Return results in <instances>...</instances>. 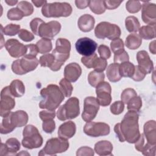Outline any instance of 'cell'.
Returning <instances> with one entry per match:
<instances>
[{"label":"cell","instance_id":"6da1fadb","mask_svg":"<svg viewBox=\"0 0 156 156\" xmlns=\"http://www.w3.org/2000/svg\"><path fill=\"white\" fill-rule=\"evenodd\" d=\"M139 115L138 112L128 111L121 123H117L114 131L120 142L127 141L135 143L140 136L138 126Z\"/></svg>","mask_w":156,"mask_h":156},{"label":"cell","instance_id":"7a4b0ae2","mask_svg":"<svg viewBox=\"0 0 156 156\" xmlns=\"http://www.w3.org/2000/svg\"><path fill=\"white\" fill-rule=\"evenodd\" d=\"M42 99L39 103L40 108L55 110L64 100V95L60 88L55 84H49L40 91Z\"/></svg>","mask_w":156,"mask_h":156},{"label":"cell","instance_id":"3957f363","mask_svg":"<svg viewBox=\"0 0 156 156\" xmlns=\"http://www.w3.org/2000/svg\"><path fill=\"white\" fill-rule=\"evenodd\" d=\"M30 27L34 34L42 38L52 40L61 29V24L57 21L44 22L39 18H34L30 22Z\"/></svg>","mask_w":156,"mask_h":156},{"label":"cell","instance_id":"277c9868","mask_svg":"<svg viewBox=\"0 0 156 156\" xmlns=\"http://www.w3.org/2000/svg\"><path fill=\"white\" fill-rule=\"evenodd\" d=\"M70 51V41L66 38H58L55 43V48L52 52L55 57V62L49 68L53 71H58L69 58Z\"/></svg>","mask_w":156,"mask_h":156},{"label":"cell","instance_id":"5b68a950","mask_svg":"<svg viewBox=\"0 0 156 156\" xmlns=\"http://www.w3.org/2000/svg\"><path fill=\"white\" fill-rule=\"evenodd\" d=\"M71 5L67 2L46 3L41 9L43 15L46 18L67 17L72 13Z\"/></svg>","mask_w":156,"mask_h":156},{"label":"cell","instance_id":"8992f818","mask_svg":"<svg viewBox=\"0 0 156 156\" xmlns=\"http://www.w3.org/2000/svg\"><path fill=\"white\" fill-rule=\"evenodd\" d=\"M80 113L79 100L76 97L68 99L65 104L62 105L57 112L58 119L65 121L76 118Z\"/></svg>","mask_w":156,"mask_h":156},{"label":"cell","instance_id":"52a82bcc","mask_svg":"<svg viewBox=\"0 0 156 156\" xmlns=\"http://www.w3.org/2000/svg\"><path fill=\"white\" fill-rule=\"evenodd\" d=\"M22 145L29 149L38 148L43 144V138L36 127L27 125L23 129Z\"/></svg>","mask_w":156,"mask_h":156},{"label":"cell","instance_id":"ba28073f","mask_svg":"<svg viewBox=\"0 0 156 156\" xmlns=\"http://www.w3.org/2000/svg\"><path fill=\"white\" fill-rule=\"evenodd\" d=\"M69 142L67 140L61 138H52L48 140L44 147L38 153L39 155H55L62 153L69 148Z\"/></svg>","mask_w":156,"mask_h":156},{"label":"cell","instance_id":"9c48e42d","mask_svg":"<svg viewBox=\"0 0 156 156\" xmlns=\"http://www.w3.org/2000/svg\"><path fill=\"white\" fill-rule=\"evenodd\" d=\"M121 34V29L118 26L106 21L99 23L94 29L95 36L99 39L107 38L113 40L119 38Z\"/></svg>","mask_w":156,"mask_h":156},{"label":"cell","instance_id":"30bf717a","mask_svg":"<svg viewBox=\"0 0 156 156\" xmlns=\"http://www.w3.org/2000/svg\"><path fill=\"white\" fill-rule=\"evenodd\" d=\"M39 64V60L36 57L23 56L21 59H17L12 64V71L18 75H23L36 69Z\"/></svg>","mask_w":156,"mask_h":156},{"label":"cell","instance_id":"8fae6325","mask_svg":"<svg viewBox=\"0 0 156 156\" xmlns=\"http://www.w3.org/2000/svg\"><path fill=\"white\" fill-rule=\"evenodd\" d=\"M110 130L109 125L102 122H87L83 127L84 133L92 137L107 135L109 134Z\"/></svg>","mask_w":156,"mask_h":156},{"label":"cell","instance_id":"7c38bea8","mask_svg":"<svg viewBox=\"0 0 156 156\" xmlns=\"http://www.w3.org/2000/svg\"><path fill=\"white\" fill-rule=\"evenodd\" d=\"M99 110V104L97 99L93 96L87 97L84 99L82 118L86 122L91 121L96 117Z\"/></svg>","mask_w":156,"mask_h":156},{"label":"cell","instance_id":"4fadbf2b","mask_svg":"<svg viewBox=\"0 0 156 156\" xmlns=\"http://www.w3.org/2000/svg\"><path fill=\"white\" fill-rule=\"evenodd\" d=\"M14 98L10 92L9 86L4 87L1 90L0 101V115L1 117H4L15 107Z\"/></svg>","mask_w":156,"mask_h":156},{"label":"cell","instance_id":"5bb4252c","mask_svg":"<svg viewBox=\"0 0 156 156\" xmlns=\"http://www.w3.org/2000/svg\"><path fill=\"white\" fill-rule=\"evenodd\" d=\"M77 52L83 56H89L94 53L98 44L96 41L88 37H83L77 40L75 44Z\"/></svg>","mask_w":156,"mask_h":156},{"label":"cell","instance_id":"9a60e30c","mask_svg":"<svg viewBox=\"0 0 156 156\" xmlns=\"http://www.w3.org/2000/svg\"><path fill=\"white\" fill-rule=\"evenodd\" d=\"M111 92V86L107 82H102L96 87V99L99 105L105 107L110 104L112 101Z\"/></svg>","mask_w":156,"mask_h":156},{"label":"cell","instance_id":"2e32d148","mask_svg":"<svg viewBox=\"0 0 156 156\" xmlns=\"http://www.w3.org/2000/svg\"><path fill=\"white\" fill-rule=\"evenodd\" d=\"M5 47L9 55L14 58L24 56L27 52L26 45H24L18 40L14 38L8 40L5 43Z\"/></svg>","mask_w":156,"mask_h":156},{"label":"cell","instance_id":"e0dca14e","mask_svg":"<svg viewBox=\"0 0 156 156\" xmlns=\"http://www.w3.org/2000/svg\"><path fill=\"white\" fill-rule=\"evenodd\" d=\"M141 18L143 22L148 25L155 26L156 6L154 3L144 2L142 5Z\"/></svg>","mask_w":156,"mask_h":156},{"label":"cell","instance_id":"ac0fdd59","mask_svg":"<svg viewBox=\"0 0 156 156\" xmlns=\"http://www.w3.org/2000/svg\"><path fill=\"white\" fill-rule=\"evenodd\" d=\"M138 67L146 74H150L154 69V64L146 51H140L136 54Z\"/></svg>","mask_w":156,"mask_h":156},{"label":"cell","instance_id":"d6986e66","mask_svg":"<svg viewBox=\"0 0 156 156\" xmlns=\"http://www.w3.org/2000/svg\"><path fill=\"white\" fill-rule=\"evenodd\" d=\"M21 144L15 138H9L5 144L1 143V155H16V152L20 149Z\"/></svg>","mask_w":156,"mask_h":156},{"label":"cell","instance_id":"ffe728a7","mask_svg":"<svg viewBox=\"0 0 156 156\" xmlns=\"http://www.w3.org/2000/svg\"><path fill=\"white\" fill-rule=\"evenodd\" d=\"M82 69L76 63H70L67 65L64 69V77L69 82H74L80 76Z\"/></svg>","mask_w":156,"mask_h":156},{"label":"cell","instance_id":"44dd1931","mask_svg":"<svg viewBox=\"0 0 156 156\" xmlns=\"http://www.w3.org/2000/svg\"><path fill=\"white\" fill-rule=\"evenodd\" d=\"M76 131V126L74 122L68 121L61 124L58 130V137L68 140L72 138Z\"/></svg>","mask_w":156,"mask_h":156},{"label":"cell","instance_id":"7402d4cb","mask_svg":"<svg viewBox=\"0 0 156 156\" xmlns=\"http://www.w3.org/2000/svg\"><path fill=\"white\" fill-rule=\"evenodd\" d=\"M144 135L147 143L156 144V122L154 120H150L144 125Z\"/></svg>","mask_w":156,"mask_h":156},{"label":"cell","instance_id":"603a6c76","mask_svg":"<svg viewBox=\"0 0 156 156\" xmlns=\"http://www.w3.org/2000/svg\"><path fill=\"white\" fill-rule=\"evenodd\" d=\"M11 122L16 127H21L26 125L28 122L29 117L27 113L23 110H17L15 112H10Z\"/></svg>","mask_w":156,"mask_h":156},{"label":"cell","instance_id":"cb8c5ba5","mask_svg":"<svg viewBox=\"0 0 156 156\" xmlns=\"http://www.w3.org/2000/svg\"><path fill=\"white\" fill-rule=\"evenodd\" d=\"M95 23L94 18L89 14H85L81 16L77 21V25L79 29L84 32L91 31L93 28Z\"/></svg>","mask_w":156,"mask_h":156},{"label":"cell","instance_id":"d4e9b609","mask_svg":"<svg viewBox=\"0 0 156 156\" xmlns=\"http://www.w3.org/2000/svg\"><path fill=\"white\" fill-rule=\"evenodd\" d=\"M113 145L107 140H102L96 143L94 145V151L96 153L101 156L112 155Z\"/></svg>","mask_w":156,"mask_h":156},{"label":"cell","instance_id":"484cf974","mask_svg":"<svg viewBox=\"0 0 156 156\" xmlns=\"http://www.w3.org/2000/svg\"><path fill=\"white\" fill-rule=\"evenodd\" d=\"M107 78L112 82H116L122 78L119 73V64L114 63L109 65L106 70Z\"/></svg>","mask_w":156,"mask_h":156},{"label":"cell","instance_id":"4316f807","mask_svg":"<svg viewBox=\"0 0 156 156\" xmlns=\"http://www.w3.org/2000/svg\"><path fill=\"white\" fill-rule=\"evenodd\" d=\"M142 43V38L136 33L131 34L129 35L126 39L125 44L126 46L132 50H135L138 49Z\"/></svg>","mask_w":156,"mask_h":156},{"label":"cell","instance_id":"83f0119b","mask_svg":"<svg viewBox=\"0 0 156 156\" xmlns=\"http://www.w3.org/2000/svg\"><path fill=\"white\" fill-rule=\"evenodd\" d=\"M9 87L10 92L14 97H21L25 93L24 85L20 80H13L9 85Z\"/></svg>","mask_w":156,"mask_h":156},{"label":"cell","instance_id":"f1b7e54d","mask_svg":"<svg viewBox=\"0 0 156 156\" xmlns=\"http://www.w3.org/2000/svg\"><path fill=\"white\" fill-rule=\"evenodd\" d=\"M105 75L103 72H98L96 71H91L88 76V81L91 86L96 87L100 83L104 82Z\"/></svg>","mask_w":156,"mask_h":156},{"label":"cell","instance_id":"f546056e","mask_svg":"<svg viewBox=\"0 0 156 156\" xmlns=\"http://www.w3.org/2000/svg\"><path fill=\"white\" fill-rule=\"evenodd\" d=\"M139 35L141 38L151 40L155 37V26H143L139 29Z\"/></svg>","mask_w":156,"mask_h":156},{"label":"cell","instance_id":"4dcf8cb0","mask_svg":"<svg viewBox=\"0 0 156 156\" xmlns=\"http://www.w3.org/2000/svg\"><path fill=\"white\" fill-rule=\"evenodd\" d=\"M126 28L129 32L135 33L139 30L140 24L138 20L134 16H129L125 20Z\"/></svg>","mask_w":156,"mask_h":156},{"label":"cell","instance_id":"1f68e13d","mask_svg":"<svg viewBox=\"0 0 156 156\" xmlns=\"http://www.w3.org/2000/svg\"><path fill=\"white\" fill-rule=\"evenodd\" d=\"M135 71V65L129 62L121 63L119 65V73L121 77H131Z\"/></svg>","mask_w":156,"mask_h":156},{"label":"cell","instance_id":"d6a6232c","mask_svg":"<svg viewBox=\"0 0 156 156\" xmlns=\"http://www.w3.org/2000/svg\"><path fill=\"white\" fill-rule=\"evenodd\" d=\"M15 129L11 122L10 112L3 117L0 126V132L2 134H7L12 132Z\"/></svg>","mask_w":156,"mask_h":156},{"label":"cell","instance_id":"836d02e7","mask_svg":"<svg viewBox=\"0 0 156 156\" xmlns=\"http://www.w3.org/2000/svg\"><path fill=\"white\" fill-rule=\"evenodd\" d=\"M88 6L91 12L97 15H101L104 13L106 9L104 4V1L102 0L90 1Z\"/></svg>","mask_w":156,"mask_h":156},{"label":"cell","instance_id":"e575fe53","mask_svg":"<svg viewBox=\"0 0 156 156\" xmlns=\"http://www.w3.org/2000/svg\"><path fill=\"white\" fill-rule=\"evenodd\" d=\"M38 52L40 54H46L50 52L52 49V42L51 40L42 38L36 43Z\"/></svg>","mask_w":156,"mask_h":156},{"label":"cell","instance_id":"d590c367","mask_svg":"<svg viewBox=\"0 0 156 156\" xmlns=\"http://www.w3.org/2000/svg\"><path fill=\"white\" fill-rule=\"evenodd\" d=\"M60 89L63 94L64 96L66 98H69L72 94L73 90V87L71 83L66 80L65 78H63L60 80L59 82Z\"/></svg>","mask_w":156,"mask_h":156},{"label":"cell","instance_id":"8d00e7d4","mask_svg":"<svg viewBox=\"0 0 156 156\" xmlns=\"http://www.w3.org/2000/svg\"><path fill=\"white\" fill-rule=\"evenodd\" d=\"M128 111L138 112L142 107V100L140 96H136L132 98L127 104Z\"/></svg>","mask_w":156,"mask_h":156},{"label":"cell","instance_id":"74e56055","mask_svg":"<svg viewBox=\"0 0 156 156\" xmlns=\"http://www.w3.org/2000/svg\"><path fill=\"white\" fill-rule=\"evenodd\" d=\"M17 8L19 9L24 15V16H27L32 15L34 12V7L30 2L26 1H22L18 3Z\"/></svg>","mask_w":156,"mask_h":156},{"label":"cell","instance_id":"f35d334b","mask_svg":"<svg viewBox=\"0 0 156 156\" xmlns=\"http://www.w3.org/2000/svg\"><path fill=\"white\" fill-rule=\"evenodd\" d=\"M1 26V32H3L5 35H9V36H13L16 34H18L20 29V26L15 24H9L7 25L4 29L2 28V26Z\"/></svg>","mask_w":156,"mask_h":156},{"label":"cell","instance_id":"ab89813d","mask_svg":"<svg viewBox=\"0 0 156 156\" xmlns=\"http://www.w3.org/2000/svg\"><path fill=\"white\" fill-rule=\"evenodd\" d=\"M55 62V57L52 54H45L40 57L39 63L41 66L50 68Z\"/></svg>","mask_w":156,"mask_h":156},{"label":"cell","instance_id":"60d3db41","mask_svg":"<svg viewBox=\"0 0 156 156\" xmlns=\"http://www.w3.org/2000/svg\"><path fill=\"white\" fill-rule=\"evenodd\" d=\"M142 5L138 1H128L126 4V10L130 13H135L138 12L141 9Z\"/></svg>","mask_w":156,"mask_h":156},{"label":"cell","instance_id":"b9f144b4","mask_svg":"<svg viewBox=\"0 0 156 156\" xmlns=\"http://www.w3.org/2000/svg\"><path fill=\"white\" fill-rule=\"evenodd\" d=\"M136 96H137V94L135 90L130 88H126L121 93V101L124 104H127L132 98H133Z\"/></svg>","mask_w":156,"mask_h":156},{"label":"cell","instance_id":"7bdbcfd3","mask_svg":"<svg viewBox=\"0 0 156 156\" xmlns=\"http://www.w3.org/2000/svg\"><path fill=\"white\" fill-rule=\"evenodd\" d=\"M124 45L123 41L119 38L113 40L110 43L111 49L114 52V54H118L124 51Z\"/></svg>","mask_w":156,"mask_h":156},{"label":"cell","instance_id":"ee69618b","mask_svg":"<svg viewBox=\"0 0 156 156\" xmlns=\"http://www.w3.org/2000/svg\"><path fill=\"white\" fill-rule=\"evenodd\" d=\"M7 16L10 20H20L23 18L24 15L19 9L16 7L10 9L7 12Z\"/></svg>","mask_w":156,"mask_h":156},{"label":"cell","instance_id":"f6af8a7d","mask_svg":"<svg viewBox=\"0 0 156 156\" xmlns=\"http://www.w3.org/2000/svg\"><path fill=\"white\" fill-rule=\"evenodd\" d=\"M96 54L94 53L93 54L89 56H83L81 58L82 63L88 68H93L95 62L98 58Z\"/></svg>","mask_w":156,"mask_h":156},{"label":"cell","instance_id":"bcb514c9","mask_svg":"<svg viewBox=\"0 0 156 156\" xmlns=\"http://www.w3.org/2000/svg\"><path fill=\"white\" fill-rule=\"evenodd\" d=\"M124 109V104L121 101H118L113 102L110 106V111L112 113L115 115L121 114Z\"/></svg>","mask_w":156,"mask_h":156},{"label":"cell","instance_id":"7dc6e473","mask_svg":"<svg viewBox=\"0 0 156 156\" xmlns=\"http://www.w3.org/2000/svg\"><path fill=\"white\" fill-rule=\"evenodd\" d=\"M42 128L44 132L47 133H51L55 129V123L53 119H48L43 121Z\"/></svg>","mask_w":156,"mask_h":156},{"label":"cell","instance_id":"c3c4849f","mask_svg":"<svg viewBox=\"0 0 156 156\" xmlns=\"http://www.w3.org/2000/svg\"><path fill=\"white\" fill-rule=\"evenodd\" d=\"M18 37L21 40L26 42L31 41L34 39V34L24 29H22L20 30L18 33Z\"/></svg>","mask_w":156,"mask_h":156},{"label":"cell","instance_id":"681fc988","mask_svg":"<svg viewBox=\"0 0 156 156\" xmlns=\"http://www.w3.org/2000/svg\"><path fill=\"white\" fill-rule=\"evenodd\" d=\"M113 60L115 63H123L126 62H129V56L127 54V52L124 50L119 53L115 54Z\"/></svg>","mask_w":156,"mask_h":156},{"label":"cell","instance_id":"f907efd6","mask_svg":"<svg viewBox=\"0 0 156 156\" xmlns=\"http://www.w3.org/2000/svg\"><path fill=\"white\" fill-rule=\"evenodd\" d=\"M107 62L105 59L98 57L94 65L93 68L98 72H103L107 68Z\"/></svg>","mask_w":156,"mask_h":156},{"label":"cell","instance_id":"816d5d0a","mask_svg":"<svg viewBox=\"0 0 156 156\" xmlns=\"http://www.w3.org/2000/svg\"><path fill=\"white\" fill-rule=\"evenodd\" d=\"M98 53L101 58L104 59H108L111 56V52L109 48L104 44H101L98 47Z\"/></svg>","mask_w":156,"mask_h":156},{"label":"cell","instance_id":"f5cc1de1","mask_svg":"<svg viewBox=\"0 0 156 156\" xmlns=\"http://www.w3.org/2000/svg\"><path fill=\"white\" fill-rule=\"evenodd\" d=\"M146 75V74L138 67V66L136 65V66H135L134 73L130 78L135 81L140 82L144 79Z\"/></svg>","mask_w":156,"mask_h":156},{"label":"cell","instance_id":"db71d44e","mask_svg":"<svg viewBox=\"0 0 156 156\" xmlns=\"http://www.w3.org/2000/svg\"><path fill=\"white\" fill-rule=\"evenodd\" d=\"M39 116L43 121L48 119H54L55 116V112L54 110H42L39 113Z\"/></svg>","mask_w":156,"mask_h":156},{"label":"cell","instance_id":"11a10c76","mask_svg":"<svg viewBox=\"0 0 156 156\" xmlns=\"http://www.w3.org/2000/svg\"><path fill=\"white\" fill-rule=\"evenodd\" d=\"M27 48V52L24 56L29 57H36L37 54L39 52L38 48L36 44H30L26 45Z\"/></svg>","mask_w":156,"mask_h":156},{"label":"cell","instance_id":"9f6ffc18","mask_svg":"<svg viewBox=\"0 0 156 156\" xmlns=\"http://www.w3.org/2000/svg\"><path fill=\"white\" fill-rule=\"evenodd\" d=\"M94 152L93 149L87 146H83L77 149L76 152L77 156H93Z\"/></svg>","mask_w":156,"mask_h":156},{"label":"cell","instance_id":"6f0895ef","mask_svg":"<svg viewBox=\"0 0 156 156\" xmlns=\"http://www.w3.org/2000/svg\"><path fill=\"white\" fill-rule=\"evenodd\" d=\"M122 1H123L122 0V1L107 0V1H104V4L106 9L108 10H113L118 7Z\"/></svg>","mask_w":156,"mask_h":156},{"label":"cell","instance_id":"680465c9","mask_svg":"<svg viewBox=\"0 0 156 156\" xmlns=\"http://www.w3.org/2000/svg\"><path fill=\"white\" fill-rule=\"evenodd\" d=\"M90 1L88 0H76L75 1V4L76 7L79 9H83L88 6Z\"/></svg>","mask_w":156,"mask_h":156},{"label":"cell","instance_id":"91938a15","mask_svg":"<svg viewBox=\"0 0 156 156\" xmlns=\"http://www.w3.org/2000/svg\"><path fill=\"white\" fill-rule=\"evenodd\" d=\"M32 2L37 7H40L41 6H43L47 3L46 1H38V0H32Z\"/></svg>","mask_w":156,"mask_h":156},{"label":"cell","instance_id":"94428289","mask_svg":"<svg viewBox=\"0 0 156 156\" xmlns=\"http://www.w3.org/2000/svg\"><path fill=\"white\" fill-rule=\"evenodd\" d=\"M149 51L152 54H155L156 49H155V40L152 41L149 44Z\"/></svg>","mask_w":156,"mask_h":156},{"label":"cell","instance_id":"6125c7cd","mask_svg":"<svg viewBox=\"0 0 156 156\" xmlns=\"http://www.w3.org/2000/svg\"><path fill=\"white\" fill-rule=\"evenodd\" d=\"M5 3H7L9 5H10V6L14 5H15L16 4H17V3L18 2V1H14V0H5Z\"/></svg>","mask_w":156,"mask_h":156},{"label":"cell","instance_id":"be15d7a7","mask_svg":"<svg viewBox=\"0 0 156 156\" xmlns=\"http://www.w3.org/2000/svg\"><path fill=\"white\" fill-rule=\"evenodd\" d=\"M30 155V154L29 153H27L26 151H22L21 152L16 154V155Z\"/></svg>","mask_w":156,"mask_h":156}]
</instances>
